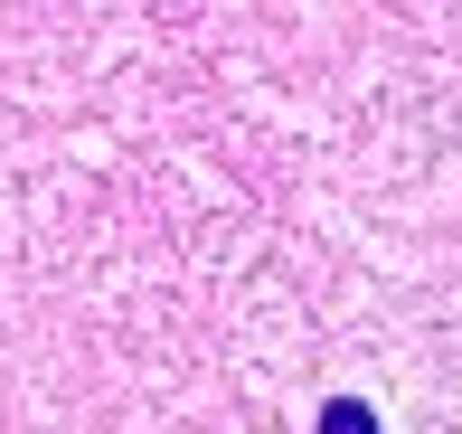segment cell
Here are the masks:
<instances>
[{
  "label": "cell",
  "instance_id": "cell-1",
  "mask_svg": "<svg viewBox=\"0 0 462 434\" xmlns=\"http://www.w3.org/2000/svg\"><path fill=\"white\" fill-rule=\"evenodd\" d=\"M321 434H377V416H368L359 397H330L321 406Z\"/></svg>",
  "mask_w": 462,
  "mask_h": 434
}]
</instances>
